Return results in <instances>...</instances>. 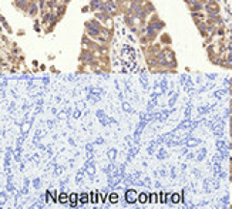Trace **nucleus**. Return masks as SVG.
Segmentation results:
<instances>
[{"label": "nucleus", "instance_id": "1", "mask_svg": "<svg viewBox=\"0 0 232 209\" xmlns=\"http://www.w3.org/2000/svg\"><path fill=\"white\" fill-rule=\"evenodd\" d=\"M205 10L208 13V16H211V14H219L221 9H219V5L215 0H208V3L205 5Z\"/></svg>", "mask_w": 232, "mask_h": 209}, {"label": "nucleus", "instance_id": "2", "mask_svg": "<svg viewBox=\"0 0 232 209\" xmlns=\"http://www.w3.org/2000/svg\"><path fill=\"white\" fill-rule=\"evenodd\" d=\"M125 201H127L128 204H135V202L138 201V193L135 192L134 189H128V191L125 192Z\"/></svg>", "mask_w": 232, "mask_h": 209}, {"label": "nucleus", "instance_id": "3", "mask_svg": "<svg viewBox=\"0 0 232 209\" xmlns=\"http://www.w3.org/2000/svg\"><path fill=\"white\" fill-rule=\"evenodd\" d=\"M188 7H189V10H191V13H195V11H201L202 9H205V5L201 3V2H194V3L188 5Z\"/></svg>", "mask_w": 232, "mask_h": 209}, {"label": "nucleus", "instance_id": "4", "mask_svg": "<svg viewBox=\"0 0 232 209\" xmlns=\"http://www.w3.org/2000/svg\"><path fill=\"white\" fill-rule=\"evenodd\" d=\"M54 13H56V16L59 17V19H61V17L64 16V13H66V5L59 3V5H57V7L54 9Z\"/></svg>", "mask_w": 232, "mask_h": 209}, {"label": "nucleus", "instance_id": "5", "mask_svg": "<svg viewBox=\"0 0 232 209\" xmlns=\"http://www.w3.org/2000/svg\"><path fill=\"white\" fill-rule=\"evenodd\" d=\"M160 41H161V44L171 46V43H172V38L169 37V34H168V33H161V36H160Z\"/></svg>", "mask_w": 232, "mask_h": 209}, {"label": "nucleus", "instance_id": "6", "mask_svg": "<svg viewBox=\"0 0 232 209\" xmlns=\"http://www.w3.org/2000/svg\"><path fill=\"white\" fill-rule=\"evenodd\" d=\"M59 204H70V195H67L66 192L59 193Z\"/></svg>", "mask_w": 232, "mask_h": 209}, {"label": "nucleus", "instance_id": "7", "mask_svg": "<svg viewBox=\"0 0 232 209\" xmlns=\"http://www.w3.org/2000/svg\"><path fill=\"white\" fill-rule=\"evenodd\" d=\"M77 204H78V195L77 193H70V205L76 206Z\"/></svg>", "mask_w": 232, "mask_h": 209}, {"label": "nucleus", "instance_id": "8", "mask_svg": "<svg viewBox=\"0 0 232 209\" xmlns=\"http://www.w3.org/2000/svg\"><path fill=\"white\" fill-rule=\"evenodd\" d=\"M138 202H140V204H147V202H148V195L144 192L138 193Z\"/></svg>", "mask_w": 232, "mask_h": 209}, {"label": "nucleus", "instance_id": "9", "mask_svg": "<svg viewBox=\"0 0 232 209\" xmlns=\"http://www.w3.org/2000/svg\"><path fill=\"white\" fill-rule=\"evenodd\" d=\"M179 201H181V195H179L178 192L171 193V202H172V204H178Z\"/></svg>", "mask_w": 232, "mask_h": 209}, {"label": "nucleus", "instance_id": "10", "mask_svg": "<svg viewBox=\"0 0 232 209\" xmlns=\"http://www.w3.org/2000/svg\"><path fill=\"white\" fill-rule=\"evenodd\" d=\"M108 202H110V204H117V202H118V193H111V195H110V196H108Z\"/></svg>", "mask_w": 232, "mask_h": 209}, {"label": "nucleus", "instance_id": "11", "mask_svg": "<svg viewBox=\"0 0 232 209\" xmlns=\"http://www.w3.org/2000/svg\"><path fill=\"white\" fill-rule=\"evenodd\" d=\"M87 202H88V195L87 193L78 195V204H87Z\"/></svg>", "mask_w": 232, "mask_h": 209}, {"label": "nucleus", "instance_id": "12", "mask_svg": "<svg viewBox=\"0 0 232 209\" xmlns=\"http://www.w3.org/2000/svg\"><path fill=\"white\" fill-rule=\"evenodd\" d=\"M212 41H214V36H208V37H205V41H204V47H208V46H211L212 44Z\"/></svg>", "mask_w": 232, "mask_h": 209}, {"label": "nucleus", "instance_id": "13", "mask_svg": "<svg viewBox=\"0 0 232 209\" xmlns=\"http://www.w3.org/2000/svg\"><path fill=\"white\" fill-rule=\"evenodd\" d=\"M168 195H169V193H164V192L160 193V202H161V204H165L168 201Z\"/></svg>", "mask_w": 232, "mask_h": 209}, {"label": "nucleus", "instance_id": "14", "mask_svg": "<svg viewBox=\"0 0 232 209\" xmlns=\"http://www.w3.org/2000/svg\"><path fill=\"white\" fill-rule=\"evenodd\" d=\"M2 23H3V27H5L6 30H7V33H11V29L9 27V24H7V22L5 20V17H2Z\"/></svg>", "mask_w": 232, "mask_h": 209}, {"label": "nucleus", "instance_id": "15", "mask_svg": "<svg viewBox=\"0 0 232 209\" xmlns=\"http://www.w3.org/2000/svg\"><path fill=\"white\" fill-rule=\"evenodd\" d=\"M157 201V195L155 193H150L148 195V202H155Z\"/></svg>", "mask_w": 232, "mask_h": 209}, {"label": "nucleus", "instance_id": "16", "mask_svg": "<svg viewBox=\"0 0 232 209\" xmlns=\"http://www.w3.org/2000/svg\"><path fill=\"white\" fill-rule=\"evenodd\" d=\"M11 51H13V54H14V56H17V54H20V48H19V47H13V50H11Z\"/></svg>", "mask_w": 232, "mask_h": 209}, {"label": "nucleus", "instance_id": "17", "mask_svg": "<svg viewBox=\"0 0 232 209\" xmlns=\"http://www.w3.org/2000/svg\"><path fill=\"white\" fill-rule=\"evenodd\" d=\"M138 2H140L141 5H145V3H147V2H148V0H138Z\"/></svg>", "mask_w": 232, "mask_h": 209}, {"label": "nucleus", "instance_id": "18", "mask_svg": "<svg viewBox=\"0 0 232 209\" xmlns=\"http://www.w3.org/2000/svg\"><path fill=\"white\" fill-rule=\"evenodd\" d=\"M231 174H232V165H231Z\"/></svg>", "mask_w": 232, "mask_h": 209}, {"label": "nucleus", "instance_id": "19", "mask_svg": "<svg viewBox=\"0 0 232 209\" xmlns=\"http://www.w3.org/2000/svg\"><path fill=\"white\" fill-rule=\"evenodd\" d=\"M231 86H232V78H231Z\"/></svg>", "mask_w": 232, "mask_h": 209}, {"label": "nucleus", "instance_id": "20", "mask_svg": "<svg viewBox=\"0 0 232 209\" xmlns=\"http://www.w3.org/2000/svg\"><path fill=\"white\" fill-rule=\"evenodd\" d=\"M231 208H232V205H231Z\"/></svg>", "mask_w": 232, "mask_h": 209}]
</instances>
